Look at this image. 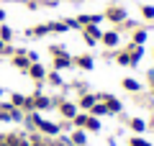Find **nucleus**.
<instances>
[{"label":"nucleus","instance_id":"17","mask_svg":"<svg viewBox=\"0 0 154 146\" xmlns=\"http://www.w3.org/2000/svg\"><path fill=\"white\" fill-rule=\"evenodd\" d=\"M11 38H13V31H11V28H8V26H0V41H11Z\"/></svg>","mask_w":154,"mask_h":146},{"label":"nucleus","instance_id":"19","mask_svg":"<svg viewBox=\"0 0 154 146\" xmlns=\"http://www.w3.org/2000/svg\"><path fill=\"white\" fill-rule=\"evenodd\" d=\"M77 64L82 67V69H93V59L90 56H77Z\"/></svg>","mask_w":154,"mask_h":146},{"label":"nucleus","instance_id":"26","mask_svg":"<svg viewBox=\"0 0 154 146\" xmlns=\"http://www.w3.org/2000/svg\"><path fill=\"white\" fill-rule=\"evenodd\" d=\"M134 41H136V44H144V41H146V33H144V31H136V36H134Z\"/></svg>","mask_w":154,"mask_h":146},{"label":"nucleus","instance_id":"2","mask_svg":"<svg viewBox=\"0 0 154 146\" xmlns=\"http://www.w3.org/2000/svg\"><path fill=\"white\" fill-rule=\"evenodd\" d=\"M36 128L41 131V133H46V136H57V133H59V126H57V123H51V120H44V118H38Z\"/></svg>","mask_w":154,"mask_h":146},{"label":"nucleus","instance_id":"5","mask_svg":"<svg viewBox=\"0 0 154 146\" xmlns=\"http://www.w3.org/2000/svg\"><path fill=\"white\" fill-rule=\"evenodd\" d=\"M13 64H16L21 72H28V67H31V59L26 56V51H18V54H16V59H13Z\"/></svg>","mask_w":154,"mask_h":146},{"label":"nucleus","instance_id":"9","mask_svg":"<svg viewBox=\"0 0 154 146\" xmlns=\"http://www.w3.org/2000/svg\"><path fill=\"white\" fill-rule=\"evenodd\" d=\"M95 103H98V97H95V95H82V97H80V108H85V110H90Z\"/></svg>","mask_w":154,"mask_h":146},{"label":"nucleus","instance_id":"7","mask_svg":"<svg viewBox=\"0 0 154 146\" xmlns=\"http://www.w3.org/2000/svg\"><path fill=\"white\" fill-rule=\"evenodd\" d=\"M69 64H72V56L67 54V51H64V54H59V56H54V67H57V69H67Z\"/></svg>","mask_w":154,"mask_h":146},{"label":"nucleus","instance_id":"18","mask_svg":"<svg viewBox=\"0 0 154 146\" xmlns=\"http://www.w3.org/2000/svg\"><path fill=\"white\" fill-rule=\"evenodd\" d=\"M131 128L136 131V133H141V131H146V123H144L141 118H134V120H131Z\"/></svg>","mask_w":154,"mask_h":146},{"label":"nucleus","instance_id":"16","mask_svg":"<svg viewBox=\"0 0 154 146\" xmlns=\"http://www.w3.org/2000/svg\"><path fill=\"white\" fill-rule=\"evenodd\" d=\"M28 36H44V33H49V23L46 26H36V28H31V31H26Z\"/></svg>","mask_w":154,"mask_h":146},{"label":"nucleus","instance_id":"4","mask_svg":"<svg viewBox=\"0 0 154 146\" xmlns=\"http://www.w3.org/2000/svg\"><path fill=\"white\" fill-rule=\"evenodd\" d=\"M82 36H85V41H88L90 46H93V44L98 41V38L103 36V33L98 31V26H85V31H82Z\"/></svg>","mask_w":154,"mask_h":146},{"label":"nucleus","instance_id":"1","mask_svg":"<svg viewBox=\"0 0 154 146\" xmlns=\"http://www.w3.org/2000/svg\"><path fill=\"white\" fill-rule=\"evenodd\" d=\"M0 120H23L21 110L16 108V105H0Z\"/></svg>","mask_w":154,"mask_h":146},{"label":"nucleus","instance_id":"28","mask_svg":"<svg viewBox=\"0 0 154 146\" xmlns=\"http://www.w3.org/2000/svg\"><path fill=\"white\" fill-rule=\"evenodd\" d=\"M128 144H131V146H152V144H146V141H144V138H131V141H128Z\"/></svg>","mask_w":154,"mask_h":146},{"label":"nucleus","instance_id":"22","mask_svg":"<svg viewBox=\"0 0 154 146\" xmlns=\"http://www.w3.org/2000/svg\"><path fill=\"white\" fill-rule=\"evenodd\" d=\"M141 16H144V18H154V8H152V5H144V8H141Z\"/></svg>","mask_w":154,"mask_h":146},{"label":"nucleus","instance_id":"14","mask_svg":"<svg viewBox=\"0 0 154 146\" xmlns=\"http://www.w3.org/2000/svg\"><path fill=\"white\" fill-rule=\"evenodd\" d=\"M85 128H88V131H100V120L95 118V115H88V120H85Z\"/></svg>","mask_w":154,"mask_h":146},{"label":"nucleus","instance_id":"25","mask_svg":"<svg viewBox=\"0 0 154 146\" xmlns=\"http://www.w3.org/2000/svg\"><path fill=\"white\" fill-rule=\"evenodd\" d=\"M72 120H75V126H85V120H88V115H75V118H72Z\"/></svg>","mask_w":154,"mask_h":146},{"label":"nucleus","instance_id":"30","mask_svg":"<svg viewBox=\"0 0 154 146\" xmlns=\"http://www.w3.org/2000/svg\"><path fill=\"white\" fill-rule=\"evenodd\" d=\"M0 21H5V13H3V11H0Z\"/></svg>","mask_w":154,"mask_h":146},{"label":"nucleus","instance_id":"27","mask_svg":"<svg viewBox=\"0 0 154 146\" xmlns=\"http://www.w3.org/2000/svg\"><path fill=\"white\" fill-rule=\"evenodd\" d=\"M0 54H13V49L8 46L5 41H0Z\"/></svg>","mask_w":154,"mask_h":146},{"label":"nucleus","instance_id":"3","mask_svg":"<svg viewBox=\"0 0 154 146\" xmlns=\"http://www.w3.org/2000/svg\"><path fill=\"white\" fill-rule=\"evenodd\" d=\"M98 100H105V108H108V113H110V115L121 113V103H118L116 97H110V95H100Z\"/></svg>","mask_w":154,"mask_h":146},{"label":"nucleus","instance_id":"6","mask_svg":"<svg viewBox=\"0 0 154 146\" xmlns=\"http://www.w3.org/2000/svg\"><path fill=\"white\" fill-rule=\"evenodd\" d=\"M31 100H33V110H46V108L51 105V100H49V97H44L41 92H36Z\"/></svg>","mask_w":154,"mask_h":146},{"label":"nucleus","instance_id":"23","mask_svg":"<svg viewBox=\"0 0 154 146\" xmlns=\"http://www.w3.org/2000/svg\"><path fill=\"white\" fill-rule=\"evenodd\" d=\"M118 62H121V64H131V54H126V51L118 54Z\"/></svg>","mask_w":154,"mask_h":146},{"label":"nucleus","instance_id":"24","mask_svg":"<svg viewBox=\"0 0 154 146\" xmlns=\"http://www.w3.org/2000/svg\"><path fill=\"white\" fill-rule=\"evenodd\" d=\"M49 82H51V85H62V77L57 75V72H51V75H49Z\"/></svg>","mask_w":154,"mask_h":146},{"label":"nucleus","instance_id":"29","mask_svg":"<svg viewBox=\"0 0 154 146\" xmlns=\"http://www.w3.org/2000/svg\"><path fill=\"white\" fill-rule=\"evenodd\" d=\"M51 54L59 56V54H64V49H62V46H51Z\"/></svg>","mask_w":154,"mask_h":146},{"label":"nucleus","instance_id":"8","mask_svg":"<svg viewBox=\"0 0 154 146\" xmlns=\"http://www.w3.org/2000/svg\"><path fill=\"white\" fill-rule=\"evenodd\" d=\"M28 75H31L33 80H44V77H46V72H44V67H41V64L31 62V67H28Z\"/></svg>","mask_w":154,"mask_h":146},{"label":"nucleus","instance_id":"13","mask_svg":"<svg viewBox=\"0 0 154 146\" xmlns=\"http://www.w3.org/2000/svg\"><path fill=\"white\" fill-rule=\"evenodd\" d=\"M105 18H110V21H123V18H126V13H123L121 8H110V11L105 13Z\"/></svg>","mask_w":154,"mask_h":146},{"label":"nucleus","instance_id":"21","mask_svg":"<svg viewBox=\"0 0 154 146\" xmlns=\"http://www.w3.org/2000/svg\"><path fill=\"white\" fill-rule=\"evenodd\" d=\"M123 87L131 90V92H136V90H139V82H136V80H123Z\"/></svg>","mask_w":154,"mask_h":146},{"label":"nucleus","instance_id":"12","mask_svg":"<svg viewBox=\"0 0 154 146\" xmlns=\"http://www.w3.org/2000/svg\"><path fill=\"white\" fill-rule=\"evenodd\" d=\"M62 115H64V118H75V115H77V108H75V105H72V103H62Z\"/></svg>","mask_w":154,"mask_h":146},{"label":"nucleus","instance_id":"10","mask_svg":"<svg viewBox=\"0 0 154 146\" xmlns=\"http://www.w3.org/2000/svg\"><path fill=\"white\" fill-rule=\"evenodd\" d=\"M77 23L80 26H95V23H100V16H80Z\"/></svg>","mask_w":154,"mask_h":146},{"label":"nucleus","instance_id":"20","mask_svg":"<svg viewBox=\"0 0 154 146\" xmlns=\"http://www.w3.org/2000/svg\"><path fill=\"white\" fill-rule=\"evenodd\" d=\"M85 141H88V138H85V133H82V131H77V133L72 136V144H77V146H82Z\"/></svg>","mask_w":154,"mask_h":146},{"label":"nucleus","instance_id":"11","mask_svg":"<svg viewBox=\"0 0 154 146\" xmlns=\"http://www.w3.org/2000/svg\"><path fill=\"white\" fill-rule=\"evenodd\" d=\"M100 38H103V44H105V46H116V44H118V33H116V31H108V33H103Z\"/></svg>","mask_w":154,"mask_h":146},{"label":"nucleus","instance_id":"15","mask_svg":"<svg viewBox=\"0 0 154 146\" xmlns=\"http://www.w3.org/2000/svg\"><path fill=\"white\" fill-rule=\"evenodd\" d=\"M90 113L98 118V115H105V113H108V108H105V103H95L93 108H90Z\"/></svg>","mask_w":154,"mask_h":146}]
</instances>
